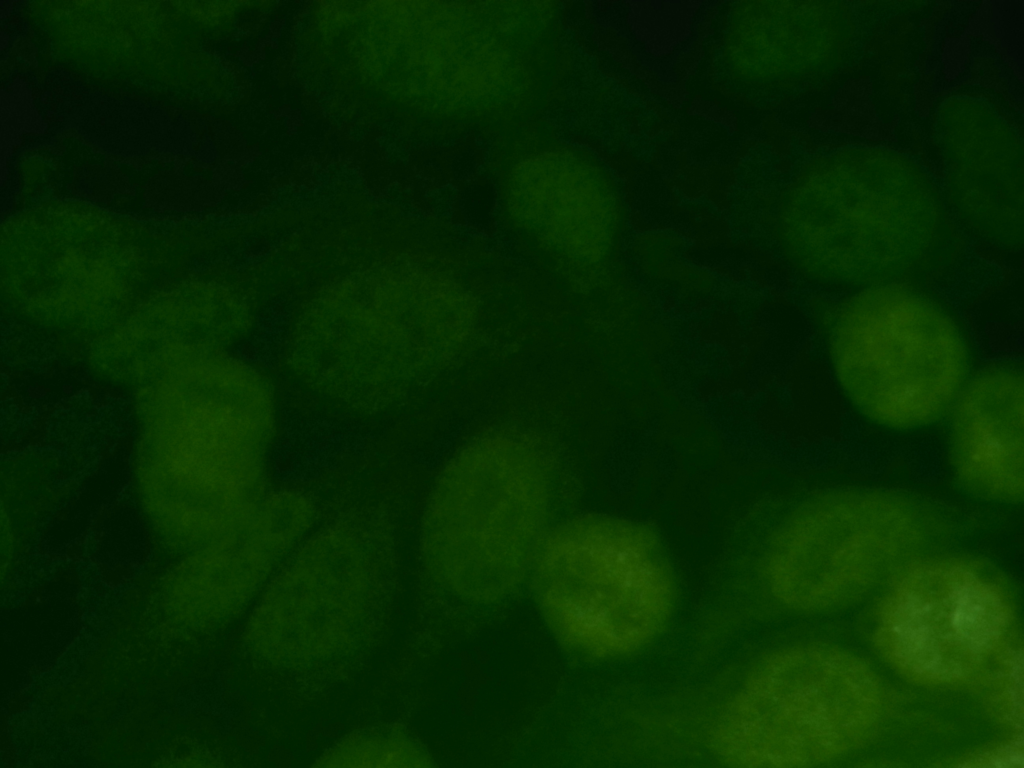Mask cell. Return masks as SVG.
<instances>
[{
    "mask_svg": "<svg viewBox=\"0 0 1024 768\" xmlns=\"http://www.w3.org/2000/svg\"><path fill=\"white\" fill-rule=\"evenodd\" d=\"M134 400L142 498L167 537L196 543L267 494L275 409L259 372L226 352L199 355L140 385Z\"/></svg>",
    "mask_w": 1024,
    "mask_h": 768,
    "instance_id": "cell-1",
    "label": "cell"
},
{
    "mask_svg": "<svg viewBox=\"0 0 1024 768\" xmlns=\"http://www.w3.org/2000/svg\"><path fill=\"white\" fill-rule=\"evenodd\" d=\"M772 230L802 278L846 293L923 284L962 251L943 195L896 152L854 148L807 163L780 193Z\"/></svg>",
    "mask_w": 1024,
    "mask_h": 768,
    "instance_id": "cell-2",
    "label": "cell"
},
{
    "mask_svg": "<svg viewBox=\"0 0 1024 768\" xmlns=\"http://www.w3.org/2000/svg\"><path fill=\"white\" fill-rule=\"evenodd\" d=\"M188 238L95 223L7 228L0 248L4 311L46 334L89 344L156 289L192 269Z\"/></svg>",
    "mask_w": 1024,
    "mask_h": 768,
    "instance_id": "cell-3",
    "label": "cell"
},
{
    "mask_svg": "<svg viewBox=\"0 0 1024 768\" xmlns=\"http://www.w3.org/2000/svg\"><path fill=\"white\" fill-rule=\"evenodd\" d=\"M824 338L848 401L892 430L919 429L946 417L972 373L967 330L922 284L846 293L826 314Z\"/></svg>",
    "mask_w": 1024,
    "mask_h": 768,
    "instance_id": "cell-4",
    "label": "cell"
},
{
    "mask_svg": "<svg viewBox=\"0 0 1024 768\" xmlns=\"http://www.w3.org/2000/svg\"><path fill=\"white\" fill-rule=\"evenodd\" d=\"M540 456L520 438L487 437L441 475L425 513L422 553L451 593L494 603L530 577L550 530L552 486Z\"/></svg>",
    "mask_w": 1024,
    "mask_h": 768,
    "instance_id": "cell-5",
    "label": "cell"
},
{
    "mask_svg": "<svg viewBox=\"0 0 1024 768\" xmlns=\"http://www.w3.org/2000/svg\"><path fill=\"white\" fill-rule=\"evenodd\" d=\"M537 606L570 654L614 659L666 625L674 580L657 535L628 519L589 515L550 529L530 577Z\"/></svg>",
    "mask_w": 1024,
    "mask_h": 768,
    "instance_id": "cell-6",
    "label": "cell"
},
{
    "mask_svg": "<svg viewBox=\"0 0 1024 768\" xmlns=\"http://www.w3.org/2000/svg\"><path fill=\"white\" fill-rule=\"evenodd\" d=\"M876 686L858 663L819 646L774 650L747 673L710 733L718 759L734 767L817 764L873 722Z\"/></svg>",
    "mask_w": 1024,
    "mask_h": 768,
    "instance_id": "cell-7",
    "label": "cell"
},
{
    "mask_svg": "<svg viewBox=\"0 0 1024 768\" xmlns=\"http://www.w3.org/2000/svg\"><path fill=\"white\" fill-rule=\"evenodd\" d=\"M950 516L912 493L839 487L799 503L770 544L767 579L773 595L795 609H815L889 579Z\"/></svg>",
    "mask_w": 1024,
    "mask_h": 768,
    "instance_id": "cell-8",
    "label": "cell"
},
{
    "mask_svg": "<svg viewBox=\"0 0 1024 768\" xmlns=\"http://www.w3.org/2000/svg\"><path fill=\"white\" fill-rule=\"evenodd\" d=\"M384 544L377 527L359 520L306 540L250 615L245 634L251 651L276 666L307 668L356 648L382 609Z\"/></svg>",
    "mask_w": 1024,
    "mask_h": 768,
    "instance_id": "cell-9",
    "label": "cell"
},
{
    "mask_svg": "<svg viewBox=\"0 0 1024 768\" xmlns=\"http://www.w3.org/2000/svg\"><path fill=\"white\" fill-rule=\"evenodd\" d=\"M881 642L907 674L928 682L976 680L1004 656L1011 613L1002 576L975 558L919 555L889 579Z\"/></svg>",
    "mask_w": 1024,
    "mask_h": 768,
    "instance_id": "cell-10",
    "label": "cell"
},
{
    "mask_svg": "<svg viewBox=\"0 0 1024 768\" xmlns=\"http://www.w3.org/2000/svg\"><path fill=\"white\" fill-rule=\"evenodd\" d=\"M244 312L227 281L191 269L87 344L86 360L101 379L135 389L184 360L226 351L240 334Z\"/></svg>",
    "mask_w": 1024,
    "mask_h": 768,
    "instance_id": "cell-11",
    "label": "cell"
},
{
    "mask_svg": "<svg viewBox=\"0 0 1024 768\" xmlns=\"http://www.w3.org/2000/svg\"><path fill=\"white\" fill-rule=\"evenodd\" d=\"M959 99L964 121L944 101L956 121L942 106L937 118L946 205L978 241L996 251L1017 254L1024 239L1022 138L986 103Z\"/></svg>",
    "mask_w": 1024,
    "mask_h": 768,
    "instance_id": "cell-12",
    "label": "cell"
},
{
    "mask_svg": "<svg viewBox=\"0 0 1024 768\" xmlns=\"http://www.w3.org/2000/svg\"><path fill=\"white\" fill-rule=\"evenodd\" d=\"M314 520L295 492L267 494L238 525L195 551L174 575L184 613L200 626L237 614L268 581Z\"/></svg>",
    "mask_w": 1024,
    "mask_h": 768,
    "instance_id": "cell-13",
    "label": "cell"
},
{
    "mask_svg": "<svg viewBox=\"0 0 1024 768\" xmlns=\"http://www.w3.org/2000/svg\"><path fill=\"white\" fill-rule=\"evenodd\" d=\"M1023 0L941 2L928 16L915 98L920 115L968 86L1022 112Z\"/></svg>",
    "mask_w": 1024,
    "mask_h": 768,
    "instance_id": "cell-14",
    "label": "cell"
},
{
    "mask_svg": "<svg viewBox=\"0 0 1024 768\" xmlns=\"http://www.w3.org/2000/svg\"><path fill=\"white\" fill-rule=\"evenodd\" d=\"M730 11L724 57L749 84L794 86L832 71L854 37L843 2H738Z\"/></svg>",
    "mask_w": 1024,
    "mask_h": 768,
    "instance_id": "cell-15",
    "label": "cell"
},
{
    "mask_svg": "<svg viewBox=\"0 0 1024 768\" xmlns=\"http://www.w3.org/2000/svg\"><path fill=\"white\" fill-rule=\"evenodd\" d=\"M948 457L957 485L988 503L1024 498V377L1000 361L973 372L948 414Z\"/></svg>",
    "mask_w": 1024,
    "mask_h": 768,
    "instance_id": "cell-16",
    "label": "cell"
},
{
    "mask_svg": "<svg viewBox=\"0 0 1024 768\" xmlns=\"http://www.w3.org/2000/svg\"><path fill=\"white\" fill-rule=\"evenodd\" d=\"M725 1L601 4L605 42L619 62L664 102L681 108Z\"/></svg>",
    "mask_w": 1024,
    "mask_h": 768,
    "instance_id": "cell-17",
    "label": "cell"
},
{
    "mask_svg": "<svg viewBox=\"0 0 1024 768\" xmlns=\"http://www.w3.org/2000/svg\"><path fill=\"white\" fill-rule=\"evenodd\" d=\"M427 756L405 734L394 729L372 728L335 744L316 764L325 767L426 766Z\"/></svg>",
    "mask_w": 1024,
    "mask_h": 768,
    "instance_id": "cell-18",
    "label": "cell"
},
{
    "mask_svg": "<svg viewBox=\"0 0 1024 768\" xmlns=\"http://www.w3.org/2000/svg\"><path fill=\"white\" fill-rule=\"evenodd\" d=\"M816 121L823 131L830 133L873 140H889L894 136V122H886L875 107L869 78L844 82L833 94L829 108Z\"/></svg>",
    "mask_w": 1024,
    "mask_h": 768,
    "instance_id": "cell-19",
    "label": "cell"
},
{
    "mask_svg": "<svg viewBox=\"0 0 1024 768\" xmlns=\"http://www.w3.org/2000/svg\"><path fill=\"white\" fill-rule=\"evenodd\" d=\"M210 130L221 160L233 162L249 146L244 134L229 120H213Z\"/></svg>",
    "mask_w": 1024,
    "mask_h": 768,
    "instance_id": "cell-20",
    "label": "cell"
},
{
    "mask_svg": "<svg viewBox=\"0 0 1024 768\" xmlns=\"http://www.w3.org/2000/svg\"><path fill=\"white\" fill-rule=\"evenodd\" d=\"M213 168V178L218 185L238 187L244 182L243 169L230 161L220 160Z\"/></svg>",
    "mask_w": 1024,
    "mask_h": 768,
    "instance_id": "cell-21",
    "label": "cell"
},
{
    "mask_svg": "<svg viewBox=\"0 0 1024 768\" xmlns=\"http://www.w3.org/2000/svg\"><path fill=\"white\" fill-rule=\"evenodd\" d=\"M194 156L204 167H214L221 160L220 152L211 134L203 133Z\"/></svg>",
    "mask_w": 1024,
    "mask_h": 768,
    "instance_id": "cell-22",
    "label": "cell"
},
{
    "mask_svg": "<svg viewBox=\"0 0 1024 768\" xmlns=\"http://www.w3.org/2000/svg\"><path fill=\"white\" fill-rule=\"evenodd\" d=\"M275 119L289 133H295L303 123V116L300 110L291 106H281L274 111Z\"/></svg>",
    "mask_w": 1024,
    "mask_h": 768,
    "instance_id": "cell-23",
    "label": "cell"
},
{
    "mask_svg": "<svg viewBox=\"0 0 1024 768\" xmlns=\"http://www.w3.org/2000/svg\"><path fill=\"white\" fill-rule=\"evenodd\" d=\"M261 150L256 145H249L232 163L244 169L251 166L260 156Z\"/></svg>",
    "mask_w": 1024,
    "mask_h": 768,
    "instance_id": "cell-24",
    "label": "cell"
}]
</instances>
